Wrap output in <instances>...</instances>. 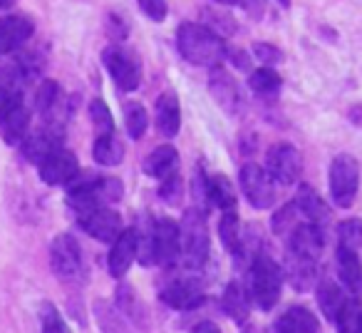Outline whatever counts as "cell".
I'll return each mask as SVG.
<instances>
[{"label": "cell", "instance_id": "obj_25", "mask_svg": "<svg viewBox=\"0 0 362 333\" xmlns=\"http://www.w3.org/2000/svg\"><path fill=\"white\" fill-rule=\"evenodd\" d=\"M345 301H347L345 293H342V288L332 278H322L317 283V303H320V311L325 313L327 321H335L337 313L345 306Z\"/></svg>", "mask_w": 362, "mask_h": 333}, {"label": "cell", "instance_id": "obj_19", "mask_svg": "<svg viewBox=\"0 0 362 333\" xmlns=\"http://www.w3.org/2000/svg\"><path fill=\"white\" fill-rule=\"evenodd\" d=\"M337 276L345 283V288L352 293V298L362 296V261L357 252L340 247L337 249Z\"/></svg>", "mask_w": 362, "mask_h": 333}, {"label": "cell", "instance_id": "obj_40", "mask_svg": "<svg viewBox=\"0 0 362 333\" xmlns=\"http://www.w3.org/2000/svg\"><path fill=\"white\" fill-rule=\"evenodd\" d=\"M253 55H256L258 60L263 62V67L278 65V62L283 60V52L278 50V47L268 45V43H256V45H253Z\"/></svg>", "mask_w": 362, "mask_h": 333}, {"label": "cell", "instance_id": "obj_21", "mask_svg": "<svg viewBox=\"0 0 362 333\" xmlns=\"http://www.w3.org/2000/svg\"><path fill=\"white\" fill-rule=\"evenodd\" d=\"M293 204H296V209L303 214V217L310 219V224H325L327 219H330V209H327L325 199H322L313 187H308V184H303V187L298 189Z\"/></svg>", "mask_w": 362, "mask_h": 333}, {"label": "cell", "instance_id": "obj_37", "mask_svg": "<svg viewBox=\"0 0 362 333\" xmlns=\"http://www.w3.org/2000/svg\"><path fill=\"white\" fill-rule=\"evenodd\" d=\"M337 239H340V247L357 252L362 247V219H345L337 227Z\"/></svg>", "mask_w": 362, "mask_h": 333}, {"label": "cell", "instance_id": "obj_46", "mask_svg": "<svg viewBox=\"0 0 362 333\" xmlns=\"http://www.w3.org/2000/svg\"><path fill=\"white\" fill-rule=\"evenodd\" d=\"M16 0H0V8H11Z\"/></svg>", "mask_w": 362, "mask_h": 333}, {"label": "cell", "instance_id": "obj_17", "mask_svg": "<svg viewBox=\"0 0 362 333\" xmlns=\"http://www.w3.org/2000/svg\"><path fill=\"white\" fill-rule=\"evenodd\" d=\"M322 247H325V237H322L317 224H298L291 234V242H288L291 254L300 259H310V261L320 259Z\"/></svg>", "mask_w": 362, "mask_h": 333}, {"label": "cell", "instance_id": "obj_27", "mask_svg": "<svg viewBox=\"0 0 362 333\" xmlns=\"http://www.w3.org/2000/svg\"><path fill=\"white\" fill-rule=\"evenodd\" d=\"M286 276L291 278V283L298 291H305V288L313 286V278H315V261L291 254L286 264Z\"/></svg>", "mask_w": 362, "mask_h": 333}, {"label": "cell", "instance_id": "obj_11", "mask_svg": "<svg viewBox=\"0 0 362 333\" xmlns=\"http://www.w3.org/2000/svg\"><path fill=\"white\" fill-rule=\"evenodd\" d=\"M21 149L28 162L40 164L52 152L62 149V130L57 125H52V122H47L42 130L33 132V135H25V140L21 142Z\"/></svg>", "mask_w": 362, "mask_h": 333}, {"label": "cell", "instance_id": "obj_18", "mask_svg": "<svg viewBox=\"0 0 362 333\" xmlns=\"http://www.w3.org/2000/svg\"><path fill=\"white\" fill-rule=\"evenodd\" d=\"M136 259V229H124L119 237L112 242V252H110V273L115 278L127 276L129 266L134 264Z\"/></svg>", "mask_w": 362, "mask_h": 333}, {"label": "cell", "instance_id": "obj_9", "mask_svg": "<svg viewBox=\"0 0 362 333\" xmlns=\"http://www.w3.org/2000/svg\"><path fill=\"white\" fill-rule=\"evenodd\" d=\"M102 62H105L107 72L110 77L115 80V85L119 90H136L139 87V80H141V65L129 50L119 45H110L105 52H102Z\"/></svg>", "mask_w": 362, "mask_h": 333}, {"label": "cell", "instance_id": "obj_34", "mask_svg": "<svg viewBox=\"0 0 362 333\" xmlns=\"http://www.w3.org/2000/svg\"><path fill=\"white\" fill-rule=\"evenodd\" d=\"M57 105H60V87H57V82L42 80L35 92V110L42 117H50L57 110Z\"/></svg>", "mask_w": 362, "mask_h": 333}, {"label": "cell", "instance_id": "obj_10", "mask_svg": "<svg viewBox=\"0 0 362 333\" xmlns=\"http://www.w3.org/2000/svg\"><path fill=\"white\" fill-rule=\"evenodd\" d=\"M241 189L246 194V199L251 202V207L256 209H268L276 199V187H273L271 174L263 169L256 162H248V164L241 166Z\"/></svg>", "mask_w": 362, "mask_h": 333}, {"label": "cell", "instance_id": "obj_39", "mask_svg": "<svg viewBox=\"0 0 362 333\" xmlns=\"http://www.w3.org/2000/svg\"><path fill=\"white\" fill-rule=\"evenodd\" d=\"M90 115H92V125L97 130V137L100 135H112L115 132V122H112V112L107 110V105L102 100H95L90 105Z\"/></svg>", "mask_w": 362, "mask_h": 333}, {"label": "cell", "instance_id": "obj_13", "mask_svg": "<svg viewBox=\"0 0 362 333\" xmlns=\"http://www.w3.org/2000/svg\"><path fill=\"white\" fill-rule=\"evenodd\" d=\"M37 172H40V179L45 184L60 187V184H67L77 172H80V164H77V157L72 154V152L57 149L37 164Z\"/></svg>", "mask_w": 362, "mask_h": 333}, {"label": "cell", "instance_id": "obj_28", "mask_svg": "<svg viewBox=\"0 0 362 333\" xmlns=\"http://www.w3.org/2000/svg\"><path fill=\"white\" fill-rule=\"evenodd\" d=\"M117 306H119L122 316H124L127 321L136 323V326H144L146 311H144L139 296H136L132 286H119V288H117Z\"/></svg>", "mask_w": 362, "mask_h": 333}, {"label": "cell", "instance_id": "obj_48", "mask_svg": "<svg viewBox=\"0 0 362 333\" xmlns=\"http://www.w3.org/2000/svg\"><path fill=\"white\" fill-rule=\"evenodd\" d=\"M360 333H362V328H360Z\"/></svg>", "mask_w": 362, "mask_h": 333}, {"label": "cell", "instance_id": "obj_4", "mask_svg": "<svg viewBox=\"0 0 362 333\" xmlns=\"http://www.w3.org/2000/svg\"><path fill=\"white\" fill-rule=\"evenodd\" d=\"M181 239V256L184 264L192 269H199L209 256V227H206V214L199 209H187L184 222L179 227Z\"/></svg>", "mask_w": 362, "mask_h": 333}, {"label": "cell", "instance_id": "obj_7", "mask_svg": "<svg viewBox=\"0 0 362 333\" xmlns=\"http://www.w3.org/2000/svg\"><path fill=\"white\" fill-rule=\"evenodd\" d=\"M360 187V164L352 154H337L330 164V194L337 207L347 209Z\"/></svg>", "mask_w": 362, "mask_h": 333}, {"label": "cell", "instance_id": "obj_38", "mask_svg": "<svg viewBox=\"0 0 362 333\" xmlns=\"http://www.w3.org/2000/svg\"><path fill=\"white\" fill-rule=\"evenodd\" d=\"M40 323H42V333H72L70 326L65 323V318L60 316L52 303H42L40 306Z\"/></svg>", "mask_w": 362, "mask_h": 333}, {"label": "cell", "instance_id": "obj_6", "mask_svg": "<svg viewBox=\"0 0 362 333\" xmlns=\"http://www.w3.org/2000/svg\"><path fill=\"white\" fill-rule=\"evenodd\" d=\"M28 127H30V110L23 100V92H8L0 100V137L8 145H21L28 135Z\"/></svg>", "mask_w": 362, "mask_h": 333}, {"label": "cell", "instance_id": "obj_35", "mask_svg": "<svg viewBox=\"0 0 362 333\" xmlns=\"http://www.w3.org/2000/svg\"><path fill=\"white\" fill-rule=\"evenodd\" d=\"M124 125H127V135L132 140H139L146 132V125H149V115L146 110L139 105V102H127L124 107Z\"/></svg>", "mask_w": 362, "mask_h": 333}, {"label": "cell", "instance_id": "obj_16", "mask_svg": "<svg viewBox=\"0 0 362 333\" xmlns=\"http://www.w3.org/2000/svg\"><path fill=\"white\" fill-rule=\"evenodd\" d=\"M161 301L171 308H179V311H192L204 303V288L194 278H179L161 291Z\"/></svg>", "mask_w": 362, "mask_h": 333}, {"label": "cell", "instance_id": "obj_44", "mask_svg": "<svg viewBox=\"0 0 362 333\" xmlns=\"http://www.w3.org/2000/svg\"><path fill=\"white\" fill-rule=\"evenodd\" d=\"M192 333H221V328H218L214 321H202V323H197V326H194Z\"/></svg>", "mask_w": 362, "mask_h": 333}, {"label": "cell", "instance_id": "obj_2", "mask_svg": "<svg viewBox=\"0 0 362 333\" xmlns=\"http://www.w3.org/2000/svg\"><path fill=\"white\" fill-rule=\"evenodd\" d=\"M65 187L67 204L75 209L77 217L122 199V182L115 177H92V174L80 177V172H77Z\"/></svg>", "mask_w": 362, "mask_h": 333}, {"label": "cell", "instance_id": "obj_1", "mask_svg": "<svg viewBox=\"0 0 362 333\" xmlns=\"http://www.w3.org/2000/svg\"><path fill=\"white\" fill-rule=\"evenodd\" d=\"M176 45L181 57L199 67H216L228 55V47L221 35L199 23H184L176 30Z\"/></svg>", "mask_w": 362, "mask_h": 333}, {"label": "cell", "instance_id": "obj_12", "mask_svg": "<svg viewBox=\"0 0 362 333\" xmlns=\"http://www.w3.org/2000/svg\"><path fill=\"white\" fill-rule=\"evenodd\" d=\"M80 227L85 229L92 239L105 242V244H112L122 232H124L119 214L112 212V209H107V207H100V209H92V212H87V214H80Z\"/></svg>", "mask_w": 362, "mask_h": 333}, {"label": "cell", "instance_id": "obj_32", "mask_svg": "<svg viewBox=\"0 0 362 333\" xmlns=\"http://www.w3.org/2000/svg\"><path fill=\"white\" fill-rule=\"evenodd\" d=\"M248 85H251V90L256 92V95L273 97V95H278V90H281L283 80H281V75H278L276 70H271V67H261V70H256L251 75Z\"/></svg>", "mask_w": 362, "mask_h": 333}, {"label": "cell", "instance_id": "obj_36", "mask_svg": "<svg viewBox=\"0 0 362 333\" xmlns=\"http://www.w3.org/2000/svg\"><path fill=\"white\" fill-rule=\"evenodd\" d=\"M238 229H241V224H238V217L233 209H226L221 217V224H218V234H221V242L226 249H231V252H238V244H241V239H238Z\"/></svg>", "mask_w": 362, "mask_h": 333}, {"label": "cell", "instance_id": "obj_26", "mask_svg": "<svg viewBox=\"0 0 362 333\" xmlns=\"http://www.w3.org/2000/svg\"><path fill=\"white\" fill-rule=\"evenodd\" d=\"M92 157L97 159V164L102 166H117L124 157V145L112 135H100L95 140V147H92Z\"/></svg>", "mask_w": 362, "mask_h": 333}, {"label": "cell", "instance_id": "obj_22", "mask_svg": "<svg viewBox=\"0 0 362 333\" xmlns=\"http://www.w3.org/2000/svg\"><path fill=\"white\" fill-rule=\"evenodd\" d=\"M276 333H320V323L308 308L293 306L278 318Z\"/></svg>", "mask_w": 362, "mask_h": 333}, {"label": "cell", "instance_id": "obj_5", "mask_svg": "<svg viewBox=\"0 0 362 333\" xmlns=\"http://www.w3.org/2000/svg\"><path fill=\"white\" fill-rule=\"evenodd\" d=\"M50 264L55 276H60L65 283H77L85 278V259H82V249L75 237L70 234H60L52 239L50 247Z\"/></svg>", "mask_w": 362, "mask_h": 333}, {"label": "cell", "instance_id": "obj_43", "mask_svg": "<svg viewBox=\"0 0 362 333\" xmlns=\"http://www.w3.org/2000/svg\"><path fill=\"white\" fill-rule=\"evenodd\" d=\"M293 212H296V204H291V207L281 209V212L276 214V219H273V229H276L278 234H283V227H288V224L293 222Z\"/></svg>", "mask_w": 362, "mask_h": 333}, {"label": "cell", "instance_id": "obj_23", "mask_svg": "<svg viewBox=\"0 0 362 333\" xmlns=\"http://www.w3.org/2000/svg\"><path fill=\"white\" fill-rule=\"evenodd\" d=\"M176 166H179V154L171 145H161L151 152L144 159V172L154 179H166L171 174H176Z\"/></svg>", "mask_w": 362, "mask_h": 333}, {"label": "cell", "instance_id": "obj_20", "mask_svg": "<svg viewBox=\"0 0 362 333\" xmlns=\"http://www.w3.org/2000/svg\"><path fill=\"white\" fill-rule=\"evenodd\" d=\"M154 115H156V127H159L161 135H164L166 140L176 137V132H179V127H181V107L174 92H161L159 100H156Z\"/></svg>", "mask_w": 362, "mask_h": 333}, {"label": "cell", "instance_id": "obj_30", "mask_svg": "<svg viewBox=\"0 0 362 333\" xmlns=\"http://www.w3.org/2000/svg\"><path fill=\"white\" fill-rule=\"evenodd\" d=\"M206 194L216 207H221L223 212L226 209H233L236 207V192H233L231 182H228L223 174H216L206 182Z\"/></svg>", "mask_w": 362, "mask_h": 333}, {"label": "cell", "instance_id": "obj_31", "mask_svg": "<svg viewBox=\"0 0 362 333\" xmlns=\"http://www.w3.org/2000/svg\"><path fill=\"white\" fill-rule=\"evenodd\" d=\"M95 316L100 321L102 333H132L129 331V323L122 313H117L115 308H110L105 301H97L95 303Z\"/></svg>", "mask_w": 362, "mask_h": 333}, {"label": "cell", "instance_id": "obj_24", "mask_svg": "<svg viewBox=\"0 0 362 333\" xmlns=\"http://www.w3.org/2000/svg\"><path fill=\"white\" fill-rule=\"evenodd\" d=\"M211 92H214V97H216L221 107H226L228 112L236 110V105H238V85H236V80H233L226 70H221L218 65L211 70Z\"/></svg>", "mask_w": 362, "mask_h": 333}, {"label": "cell", "instance_id": "obj_29", "mask_svg": "<svg viewBox=\"0 0 362 333\" xmlns=\"http://www.w3.org/2000/svg\"><path fill=\"white\" fill-rule=\"evenodd\" d=\"M223 311L236 323H243L248 318V296L236 281L228 283L226 291H223Z\"/></svg>", "mask_w": 362, "mask_h": 333}, {"label": "cell", "instance_id": "obj_3", "mask_svg": "<svg viewBox=\"0 0 362 333\" xmlns=\"http://www.w3.org/2000/svg\"><path fill=\"white\" fill-rule=\"evenodd\" d=\"M248 286H251V298L256 301V306L271 311L281 298L283 269L273 259L256 256L248 269Z\"/></svg>", "mask_w": 362, "mask_h": 333}, {"label": "cell", "instance_id": "obj_42", "mask_svg": "<svg viewBox=\"0 0 362 333\" xmlns=\"http://www.w3.org/2000/svg\"><path fill=\"white\" fill-rule=\"evenodd\" d=\"M161 189H159V194L164 197V202H171L174 204L176 199H179V194H181V179L176 177V174H171V177H166V179H161Z\"/></svg>", "mask_w": 362, "mask_h": 333}, {"label": "cell", "instance_id": "obj_45", "mask_svg": "<svg viewBox=\"0 0 362 333\" xmlns=\"http://www.w3.org/2000/svg\"><path fill=\"white\" fill-rule=\"evenodd\" d=\"M214 3H218V6H236L238 0H214Z\"/></svg>", "mask_w": 362, "mask_h": 333}, {"label": "cell", "instance_id": "obj_15", "mask_svg": "<svg viewBox=\"0 0 362 333\" xmlns=\"http://www.w3.org/2000/svg\"><path fill=\"white\" fill-rule=\"evenodd\" d=\"M35 33V23L28 16H3L0 18V55L16 52Z\"/></svg>", "mask_w": 362, "mask_h": 333}, {"label": "cell", "instance_id": "obj_33", "mask_svg": "<svg viewBox=\"0 0 362 333\" xmlns=\"http://www.w3.org/2000/svg\"><path fill=\"white\" fill-rule=\"evenodd\" d=\"M332 323L337 326V333H360L362 308H360V303H357V298H347L342 311L337 313V318Z\"/></svg>", "mask_w": 362, "mask_h": 333}, {"label": "cell", "instance_id": "obj_41", "mask_svg": "<svg viewBox=\"0 0 362 333\" xmlns=\"http://www.w3.org/2000/svg\"><path fill=\"white\" fill-rule=\"evenodd\" d=\"M139 8L154 23H161L166 18V0H139Z\"/></svg>", "mask_w": 362, "mask_h": 333}, {"label": "cell", "instance_id": "obj_47", "mask_svg": "<svg viewBox=\"0 0 362 333\" xmlns=\"http://www.w3.org/2000/svg\"><path fill=\"white\" fill-rule=\"evenodd\" d=\"M278 3H281V6H288V0H278Z\"/></svg>", "mask_w": 362, "mask_h": 333}, {"label": "cell", "instance_id": "obj_14", "mask_svg": "<svg viewBox=\"0 0 362 333\" xmlns=\"http://www.w3.org/2000/svg\"><path fill=\"white\" fill-rule=\"evenodd\" d=\"M179 256H181L179 227L171 219L154 222V259L161 266H174Z\"/></svg>", "mask_w": 362, "mask_h": 333}, {"label": "cell", "instance_id": "obj_8", "mask_svg": "<svg viewBox=\"0 0 362 333\" xmlns=\"http://www.w3.org/2000/svg\"><path fill=\"white\" fill-rule=\"evenodd\" d=\"M266 172L271 174L273 182L283 184V187L296 184L303 172L300 152H298L293 145H286V142L273 145L266 154Z\"/></svg>", "mask_w": 362, "mask_h": 333}]
</instances>
